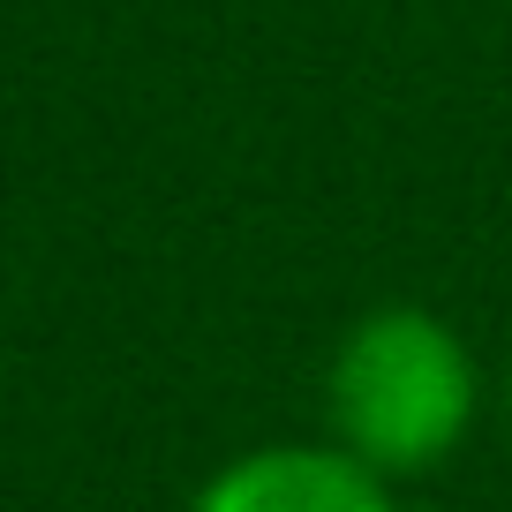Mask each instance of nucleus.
Segmentation results:
<instances>
[{
    "mask_svg": "<svg viewBox=\"0 0 512 512\" xmlns=\"http://www.w3.org/2000/svg\"><path fill=\"white\" fill-rule=\"evenodd\" d=\"M482 415V362L452 317L422 302H377L339 332L324 362V437L384 482L430 475Z\"/></svg>",
    "mask_w": 512,
    "mask_h": 512,
    "instance_id": "f257e3e1",
    "label": "nucleus"
},
{
    "mask_svg": "<svg viewBox=\"0 0 512 512\" xmlns=\"http://www.w3.org/2000/svg\"><path fill=\"white\" fill-rule=\"evenodd\" d=\"M189 512H407V505L369 460L317 437V445L234 452L219 475H204Z\"/></svg>",
    "mask_w": 512,
    "mask_h": 512,
    "instance_id": "f03ea898",
    "label": "nucleus"
},
{
    "mask_svg": "<svg viewBox=\"0 0 512 512\" xmlns=\"http://www.w3.org/2000/svg\"><path fill=\"white\" fill-rule=\"evenodd\" d=\"M505 415H512V377H505Z\"/></svg>",
    "mask_w": 512,
    "mask_h": 512,
    "instance_id": "7ed1b4c3",
    "label": "nucleus"
}]
</instances>
